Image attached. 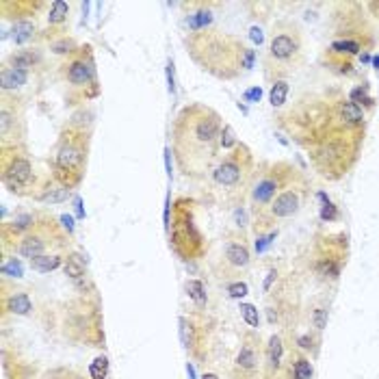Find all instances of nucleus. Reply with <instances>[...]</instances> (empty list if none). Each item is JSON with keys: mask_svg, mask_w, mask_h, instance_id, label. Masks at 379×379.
<instances>
[{"mask_svg": "<svg viewBox=\"0 0 379 379\" xmlns=\"http://www.w3.org/2000/svg\"><path fill=\"white\" fill-rule=\"evenodd\" d=\"M223 128L221 115L202 102L180 108L171 123V150L182 176L188 180L210 178L221 158Z\"/></svg>", "mask_w": 379, "mask_h": 379, "instance_id": "f257e3e1", "label": "nucleus"}, {"mask_svg": "<svg viewBox=\"0 0 379 379\" xmlns=\"http://www.w3.org/2000/svg\"><path fill=\"white\" fill-rule=\"evenodd\" d=\"M188 56L202 72L219 78L234 80L247 70V48L243 41L219 28H202L184 37Z\"/></svg>", "mask_w": 379, "mask_h": 379, "instance_id": "f03ea898", "label": "nucleus"}, {"mask_svg": "<svg viewBox=\"0 0 379 379\" xmlns=\"http://www.w3.org/2000/svg\"><path fill=\"white\" fill-rule=\"evenodd\" d=\"M91 145V121H78V117L70 119V123L61 130L59 143L54 150V180L59 184L74 188L80 184L87 169Z\"/></svg>", "mask_w": 379, "mask_h": 379, "instance_id": "7ed1b4c3", "label": "nucleus"}, {"mask_svg": "<svg viewBox=\"0 0 379 379\" xmlns=\"http://www.w3.org/2000/svg\"><path fill=\"white\" fill-rule=\"evenodd\" d=\"M210 186H213L215 195L221 202L230 204H240L243 206L245 198L249 195L254 180H256V171H254V156L247 145L238 143L232 148L228 154L219 158L215 165L213 173H210Z\"/></svg>", "mask_w": 379, "mask_h": 379, "instance_id": "20e7f679", "label": "nucleus"}, {"mask_svg": "<svg viewBox=\"0 0 379 379\" xmlns=\"http://www.w3.org/2000/svg\"><path fill=\"white\" fill-rule=\"evenodd\" d=\"M171 245L184 260H198L206 254V240L195 223L193 202L178 200L173 206V223H171Z\"/></svg>", "mask_w": 379, "mask_h": 379, "instance_id": "39448f33", "label": "nucleus"}, {"mask_svg": "<svg viewBox=\"0 0 379 379\" xmlns=\"http://www.w3.org/2000/svg\"><path fill=\"white\" fill-rule=\"evenodd\" d=\"M0 178L3 184L16 195H33L37 198V176L28 158L24 145H5L0 156Z\"/></svg>", "mask_w": 379, "mask_h": 379, "instance_id": "423d86ee", "label": "nucleus"}, {"mask_svg": "<svg viewBox=\"0 0 379 379\" xmlns=\"http://www.w3.org/2000/svg\"><path fill=\"white\" fill-rule=\"evenodd\" d=\"M301 54H303V41L299 28L282 22L275 28L271 46H269V54L265 61L267 74L273 76L275 72V76H280L282 72L295 70V65H299L301 61Z\"/></svg>", "mask_w": 379, "mask_h": 379, "instance_id": "0eeeda50", "label": "nucleus"}, {"mask_svg": "<svg viewBox=\"0 0 379 379\" xmlns=\"http://www.w3.org/2000/svg\"><path fill=\"white\" fill-rule=\"evenodd\" d=\"M65 245V234L52 217H37V221L24 236L18 240V254L28 260L46 256L48 249Z\"/></svg>", "mask_w": 379, "mask_h": 379, "instance_id": "6e6552de", "label": "nucleus"}, {"mask_svg": "<svg viewBox=\"0 0 379 379\" xmlns=\"http://www.w3.org/2000/svg\"><path fill=\"white\" fill-rule=\"evenodd\" d=\"M293 171L295 169H290L288 165H273V167H269L267 171H262L260 176H256L254 186L249 191V204H251L254 217L262 213V210L290 184V180L295 178Z\"/></svg>", "mask_w": 379, "mask_h": 379, "instance_id": "1a4fd4ad", "label": "nucleus"}, {"mask_svg": "<svg viewBox=\"0 0 379 379\" xmlns=\"http://www.w3.org/2000/svg\"><path fill=\"white\" fill-rule=\"evenodd\" d=\"M301 204H303V184L301 182L299 184H293V182H290L278 198L262 210V213H258L256 217H254L256 230L262 232V230L271 228V225H275V223L288 219V217H295L297 213H299Z\"/></svg>", "mask_w": 379, "mask_h": 379, "instance_id": "9d476101", "label": "nucleus"}, {"mask_svg": "<svg viewBox=\"0 0 379 379\" xmlns=\"http://www.w3.org/2000/svg\"><path fill=\"white\" fill-rule=\"evenodd\" d=\"M63 74H65V80H68L74 89H80V91L96 85V68H93L89 46L78 48L76 52L70 54V59L63 65Z\"/></svg>", "mask_w": 379, "mask_h": 379, "instance_id": "9b49d317", "label": "nucleus"}, {"mask_svg": "<svg viewBox=\"0 0 379 379\" xmlns=\"http://www.w3.org/2000/svg\"><path fill=\"white\" fill-rule=\"evenodd\" d=\"M22 135H24L22 113L16 111V102L11 104L9 93H3V106H0V137H3V148L5 145H22Z\"/></svg>", "mask_w": 379, "mask_h": 379, "instance_id": "f8f14e48", "label": "nucleus"}, {"mask_svg": "<svg viewBox=\"0 0 379 379\" xmlns=\"http://www.w3.org/2000/svg\"><path fill=\"white\" fill-rule=\"evenodd\" d=\"M221 260L223 265L232 269V271H240V269H247L251 262V256H249V249H247L245 243H238V240H228L225 243V249L221 254Z\"/></svg>", "mask_w": 379, "mask_h": 379, "instance_id": "ddd939ff", "label": "nucleus"}, {"mask_svg": "<svg viewBox=\"0 0 379 379\" xmlns=\"http://www.w3.org/2000/svg\"><path fill=\"white\" fill-rule=\"evenodd\" d=\"M26 80H28V72L26 70L9 68V65H5L3 72H0V87H3V93H9V91L20 89L22 85H26Z\"/></svg>", "mask_w": 379, "mask_h": 379, "instance_id": "4468645a", "label": "nucleus"}, {"mask_svg": "<svg viewBox=\"0 0 379 379\" xmlns=\"http://www.w3.org/2000/svg\"><path fill=\"white\" fill-rule=\"evenodd\" d=\"M256 368H258V351L254 347V342H245L236 355V370H240V375H251Z\"/></svg>", "mask_w": 379, "mask_h": 379, "instance_id": "2eb2a0df", "label": "nucleus"}, {"mask_svg": "<svg viewBox=\"0 0 379 379\" xmlns=\"http://www.w3.org/2000/svg\"><path fill=\"white\" fill-rule=\"evenodd\" d=\"M338 115L342 117V121L349 123L353 128H360L364 123V111L360 104H355L351 100H340L338 102Z\"/></svg>", "mask_w": 379, "mask_h": 379, "instance_id": "dca6fc26", "label": "nucleus"}, {"mask_svg": "<svg viewBox=\"0 0 379 379\" xmlns=\"http://www.w3.org/2000/svg\"><path fill=\"white\" fill-rule=\"evenodd\" d=\"M70 198V188L68 186H63V184H52V186H43L41 188V193L37 195V200L39 202H43V204H61V202H65Z\"/></svg>", "mask_w": 379, "mask_h": 379, "instance_id": "f3484780", "label": "nucleus"}, {"mask_svg": "<svg viewBox=\"0 0 379 379\" xmlns=\"http://www.w3.org/2000/svg\"><path fill=\"white\" fill-rule=\"evenodd\" d=\"M68 16H70L68 3H63V0H54L52 7H50V13H48V24L52 28L63 26L65 22H68Z\"/></svg>", "mask_w": 379, "mask_h": 379, "instance_id": "a211bd4d", "label": "nucleus"}, {"mask_svg": "<svg viewBox=\"0 0 379 379\" xmlns=\"http://www.w3.org/2000/svg\"><path fill=\"white\" fill-rule=\"evenodd\" d=\"M35 35V24L31 20H18L16 24H13V31H11V37L16 43H26L31 41Z\"/></svg>", "mask_w": 379, "mask_h": 379, "instance_id": "6ab92c4d", "label": "nucleus"}, {"mask_svg": "<svg viewBox=\"0 0 379 379\" xmlns=\"http://www.w3.org/2000/svg\"><path fill=\"white\" fill-rule=\"evenodd\" d=\"M31 262V269H35L37 273H50L54 271V269L61 267V256H56V254H52V256H39V258H33L28 260Z\"/></svg>", "mask_w": 379, "mask_h": 379, "instance_id": "aec40b11", "label": "nucleus"}, {"mask_svg": "<svg viewBox=\"0 0 379 379\" xmlns=\"http://www.w3.org/2000/svg\"><path fill=\"white\" fill-rule=\"evenodd\" d=\"M7 310L13 312V314H28V312L33 310V303L28 299L26 293H16L9 297V301H7Z\"/></svg>", "mask_w": 379, "mask_h": 379, "instance_id": "412c9836", "label": "nucleus"}, {"mask_svg": "<svg viewBox=\"0 0 379 379\" xmlns=\"http://www.w3.org/2000/svg\"><path fill=\"white\" fill-rule=\"evenodd\" d=\"M269 98H271V104L275 108H280L288 98V83H286V80H282V78L275 80L273 87H271V93H269Z\"/></svg>", "mask_w": 379, "mask_h": 379, "instance_id": "4be33fe9", "label": "nucleus"}, {"mask_svg": "<svg viewBox=\"0 0 379 379\" xmlns=\"http://www.w3.org/2000/svg\"><path fill=\"white\" fill-rule=\"evenodd\" d=\"M37 61V54L31 52V50H22L18 54H11L9 59V68H20V70H28L33 68V63Z\"/></svg>", "mask_w": 379, "mask_h": 379, "instance_id": "5701e85b", "label": "nucleus"}, {"mask_svg": "<svg viewBox=\"0 0 379 379\" xmlns=\"http://www.w3.org/2000/svg\"><path fill=\"white\" fill-rule=\"evenodd\" d=\"M332 52H336V54H340V56H351V54H358L360 50H362V46L358 41H353V39H340V41H334L332 43Z\"/></svg>", "mask_w": 379, "mask_h": 379, "instance_id": "b1692460", "label": "nucleus"}, {"mask_svg": "<svg viewBox=\"0 0 379 379\" xmlns=\"http://www.w3.org/2000/svg\"><path fill=\"white\" fill-rule=\"evenodd\" d=\"M267 362L269 366L278 368L280 362H282V340L278 336H273L271 340H269V347H267Z\"/></svg>", "mask_w": 379, "mask_h": 379, "instance_id": "393cba45", "label": "nucleus"}, {"mask_svg": "<svg viewBox=\"0 0 379 379\" xmlns=\"http://www.w3.org/2000/svg\"><path fill=\"white\" fill-rule=\"evenodd\" d=\"M65 275H70L72 280L85 278V265L78 256H68L65 258Z\"/></svg>", "mask_w": 379, "mask_h": 379, "instance_id": "a878e982", "label": "nucleus"}, {"mask_svg": "<svg viewBox=\"0 0 379 379\" xmlns=\"http://www.w3.org/2000/svg\"><path fill=\"white\" fill-rule=\"evenodd\" d=\"M186 295L200 305L206 301V288H204V284L200 280H188L186 282Z\"/></svg>", "mask_w": 379, "mask_h": 379, "instance_id": "bb28decb", "label": "nucleus"}, {"mask_svg": "<svg viewBox=\"0 0 379 379\" xmlns=\"http://www.w3.org/2000/svg\"><path fill=\"white\" fill-rule=\"evenodd\" d=\"M317 271H319V275H323V278L336 280V278H338V273H340V267H338L334 260L325 258V260H321L319 265H317Z\"/></svg>", "mask_w": 379, "mask_h": 379, "instance_id": "cd10ccee", "label": "nucleus"}, {"mask_svg": "<svg viewBox=\"0 0 379 379\" xmlns=\"http://www.w3.org/2000/svg\"><path fill=\"white\" fill-rule=\"evenodd\" d=\"M89 373H91V379H106V375H108V360L104 358V355H102V358H96L91 362Z\"/></svg>", "mask_w": 379, "mask_h": 379, "instance_id": "c85d7f7f", "label": "nucleus"}, {"mask_svg": "<svg viewBox=\"0 0 379 379\" xmlns=\"http://www.w3.org/2000/svg\"><path fill=\"white\" fill-rule=\"evenodd\" d=\"M240 317L245 319V323L249 325V327H258V325H260L258 310L254 308L251 303H240Z\"/></svg>", "mask_w": 379, "mask_h": 379, "instance_id": "c756f323", "label": "nucleus"}, {"mask_svg": "<svg viewBox=\"0 0 379 379\" xmlns=\"http://www.w3.org/2000/svg\"><path fill=\"white\" fill-rule=\"evenodd\" d=\"M293 373H295V379H312V364H310V360L299 358L295 362V366H293Z\"/></svg>", "mask_w": 379, "mask_h": 379, "instance_id": "7c9ffc66", "label": "nucleus"}, {"mask_svg": "<svg viewBox=\"0 0 379 379\" xmlns=\"http://www.w3.org/2000/svg\"><path fill=\"white\" fill-rule=\"evenodd\" d=\"M3 275H11V278H22V273H24V269H22V262L18 258H9L3 265Z\"/></svg>", "mask_w": 379, "mask_h": 379, "instance_id": "2f4dec72", "label": "nucleus"}, {"mask_svg": "<svg viewBox=\"0 0 379 379\" xmlns=\"http://www.w3.org/2000/svg\"><path fill=\"white\" fill-rule=\"evenodd\" d=\"M236 139H234V130H232L228 123H225V128H223V135H221V148L223 150H232V148H236Z\"/></svg>", "mask_w": 379, "mask_h": 379, "instance_id": "473e14b6", "label": "nucleus"}, {"mask_svg": "<svg viewBox=\"0 0 379 379\" xmlns=\"http://www.w3.org/2000/svg\"><path fill=\"white\" fill-rule=\"evenodd\" d=\"M247 284L245 282H236V284H230L228 286V295L232 297V299H243V297L247 295Z\"/></svg>", "mask_w": 379, "mask_h": 379, "instance_id": "72a5a7b5", "label": "nucleus"}, {"mask_svg": "<svg viewBox=\"0 0 379 379\" xmlns=\"http://www.w3.org/2000/svg\"><path fill=\"white\" fill-rule=\"evenodd\" d=\"M321 219L323 221H336L338 219V210L332 202H325L323 208H321Z\"/></svg>", "mask_w": 379, "mask_h": 379, "instance_id": "f704fd0d", "label": "nucleus"}, {"mask_svg": "<svg viewBox=\"0 0 379 379\" xmlns=\"http://www.w3.org/2000/svg\"><path fill=\"white\" fill-rule=\"evenodd\" d=\"M351 102H362V104H366V106H370L373 104V98H368V93H366V89H362V87H358V89H353L351 91Z\"/></svg>", "mask_w": 379, "mask_h": 379, "instance_id": "c9c22d12", "label": "nucleus"}, {"mask_svg": "<svg viewBox=\"0 0 379 379\" xmlns=\"http://www.w3.org/2000/svg\"><path fill=\"white\" fill-rule=\"evenodd\" d=\"M312 323H314L317 330H323L327 325V310L325 308H317L314 314H312Z\"/></svg>", "mask_w": 379, "mask_h": 379, "instance_id": "e433bc0d", "label": "nucleus"}, {"mask_svg": "<svg viewBox=\"0 0 379 379\" xmlns=\"http://www.w3.org/2000/svg\"><path fill=\"white\" fill-rule=\"evenodd\" d=\"M260 98H262V89H260V87H251V89L245 91V100L251 102V104H254V102H260Z\"/></svg>", "mask_w": 379, "mask_h": 379, "instance_id": "4c0bfd02", "label": "nucleus"}, {"mask_svg": "<svg viewBox=\"0 0 379 379\" xmlns=\"http://www.w3.org/2000/svg\"><path fill=\"white\" fill-rule=\"evenodd\" d=\"M251 39H254V41H258V43L262 41V33L258 31V28H251Z\"/></svg>", "mask_w": 379, "mask_h": 379, "instance_id": "58836bf2", "label": "nucleus"}, {"mask_svg": "<svg viewBox=\"0 0 379 379\" xmlns=\"http://www.w3.org/2000/svg\"><path fill=\"white\" fill-rule=\"evenodd\" d=\"M273 280H275V271H271V273H269V278H267V282H265V290H269V288H271Z\"/></svg>", "mask_w": 379, "mask_h": 379, "instance_id": "ea45409f", "label": "nucleus"}, {"mask_svg": "<svg viewBox=\"0 0 379 379\" xmlns=\"http://www.w3.org/2000/svg\"><path fill=\"white\" fill-rule=\"evenodd\" d=\"M299 345H301L303 349H310V345H312V340H310L308 336H303V338H299Z\"/></svg>", "mask_w": 379, "mask_h": 379, "instance_id": "a19ab883", "label": "nucleus"}, {"mask_svg": "<svg viewBox=\"0 0 379 379\" xmlns=\"http://www.w3.org/2000/svg\"><path fill=\"white\" fill-rule=\"evenodd\" d=\"M368 9L375 13V16L379 18V3H368Z\"/></svg>", "mask_w": 379, "mask_h": 379, "instance_id": "79ce46f5", "label": "nucleus"}, {"mask_svg": "<svg viewBox=\"0 0 379 379\" xmlns=\"http://www.w3.org/2000/svg\"><path fill=\"white\" fill-rule=\"evenodd\" d=\"M202 379H219V377H217L215 373H204V375H202Z\"/></svg>", "mask_w": 379, "mask_h": 379, "instance_id": "37998d69", "label": "nucleus"}]
</instances>
